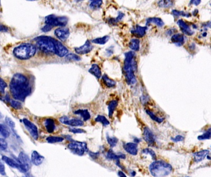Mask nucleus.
<instances>
[{
    "instance_id": "1",
    "label": "nucleus",
    "mask_w": 211,
    "mask_h": 177,
    "mask_svg": "<svg viewBox=\"0 0 211 177\" xmlns=\"http://www.w3.org/2000/svg\"><path fill=\"white\" fill-rule=\"evenodd\" d=\"M9 87L11 95L17 101H24L32 92L28 78L21 73H16L13 76Z\"/></svg>"
},
{
    "instance_id": "2",
    "label": "nucleus",
    "mask_w": 211,
    "mask_h": 177,
    "mask_svg": "<svg viewBox=\"0 0 211 177\" xmlns=\"http://www.w3.org/2000/svg\"><path fill=\"white\" fill-rule=\"evenodd\" d=\"M125 60L123 67L126 81L129 85H132L136 83L135 72L136 70V62L135 59V53L132 51L127 52L125 54Z\"/></svg>"
},
{
    "instance_id": "3",
    "label": "nucleus",
    "mask_w": 211,
    "mask_h": 177,
    "mask_svg": "<svg viewBox=\"0 0 211 177\" xmlns=\"http://www.w3.org/2000/svg\"><path fill=\"white\" fill-rule=\"evenodd\" d=\"M149 172L154 177H164L170 175L172 172V166L161 160L152 163L149 167Z\"/></svg>"
},
{
    "instance_id": "4",
    "label": "nucleus",
    "mask_w": 211,
    "mask_h": 177,
    "mask_svg": "<svg viewBox=\"0 0 211 177\" xmlns=\"http://www.w3.org/2000/svg\"><path fill=\"white\" fill-rule=\"evenodd\" d=\"M36 47L30 43L22 44L13 50L14 56L20 60H28L33 57L36 53Z\"/></svg>"
},
{
    "instance_id": "5",
    "label": "nucleus",
    "mask_w": 211,
    "mask_h": 177,
    "mask_svg": "<svg viewBox=\"0 0 211 177\" xmlns=\"http://www.w3.org/2000/svg\"><path fill=\"white\" fill-rule=\"evenodd\" d=\"M35 39L38 47L42 52L47 54H55L54 39L49 36H41Z\"/></svg>"
},
{
    "instance_id": "6",
    "label": "nucleus",
    "mask_w": 211,
    "mask_h": 177,
    "mask_svg": "<svg viewBox=\"0 0 211 177\" xmlns=\"http://www.w3.org/2000/svg\"><path fill=\"white\" fill-rule=\"evenodd\" d=\"M67 148L74 154L83 156L88 152V148L85 142L72 141L67 145Z\"/></svg>"
},
{
    "instance_id": "7",
    "label": "nucleus",
    "mask_w": 211,
    "mask_h": 177,
    "mask_svg": "<svg viewBox=\"0 0 211 177\" xmlns=\"http://www.w3.org/2000/svg\"><path fill=\"white\" fill-rule=\"evenodd\" d=\"M45 23L50 25L53 27H65L68 23V18L65 16H56L51 14L45 17Z\"/></svg>"
},
{
    "instance_id": "8",
    "label": "nucleus",
    "mask_w": 211,
    "mask_h": 177,
    "mask_svg": "<svg viewBox=\"0 0 211 177\" xmlns=\"http://www.w3.org/2000/svg\"><path fill=\"white\" fill-rule=\"evenodd\" d=\"M59 122L65 125L72 127H81L84 125V121L80 119L75 117H69L66 116H63L59 119Z\"/></svg>"
},
{
    "instance_id": "9",
    "label": "nucleus",
    "mask_w": 211,
    "mask_h": 177,
    "mask_svg": "<svg viewBox=\"0 0 211 177\" xmlns=\"http://www.w3.org/2000/svg\"><path fill=\"white\" fill-rule=\"evenodd\" d=\"M23 124L25 126L26 129L29 132L30 135L32 136V137L34 140H37L39 137V134L38 128L36 126V125L26 118L23 119Z\"/></svg>"
},
{
    "instance_id": "10",
    "label": "nucleus",
    "mask_w": 211,
    "mask_h": 177,
    "mask_svg": "<svg viewBox=\"0 0 211 177\" xmlns=\"http://www.w3.org/2000/svg\"><path fill=\"white\" fill-rule=\"evenodd\" d=\"M2 161L6 163L7 166H10L13 169H16L19 170L20 171L25 173L27 172V171L25 169V168L20 164L18 159L15 160L14 159H12L8 156H2Z\"/></svg>"
},
{
    "instance_id": "11",
    "label": "nucleus",
    "mask_w": 211,
    "mask_h": 177,
    "mask_svg": "<svg viewBox=\"0 0 211 177\" xmlns=\"http://www.w3.org/2000/svg\"><path fill=\"white\" fill-rule=\"evenodd\" d=\"M17 159L27 171H28L30 169L32 166L31 159L26 153L24 152H20L18 156Z\"/></svg>"
},
{
    "instance_id": "12",
    "label": "nucleus",
    "mask_w": 211,
    "mask_h": 177,
    "mask_svg": "<svg viewBox=\"0 0 211 177\" xmlns=\"http://www.w3.org/2000/svg\"><path fill=\"white\" fill-rule=\"evenodd\" d=\"M143 137L144 140V141L149 145L153 146L154 145L156 139L155 136L153 132L148 128V127H144L143 129Z\"/></svg>"
},
{
    "instance_id": "13",
    "label": "nucleus",
    "mask_w": 211,
    "mask_h": 177,
    "mask_svg": "<svg viewBox=\"0 0 211 177\" xmlns=\"http://www.w3.org/2000/svg\"><path fill=\"white\" fill-rule=\"evenodd\" d=\"M55 54L59 57H66L68 54V49L60 41L55 39Z\"/></svg>"
},
{
    "instance_id": "14",
    "label": "nucleus",
    "mask_w": 211,
    "mask_h": 177,
    "mask_svg": "<svg viewBox=\"0 0 211 177\" xmlns=\"http://www.w3.org/2000/svg\"><path fill=\"white\" fill-rule=\"evenodd\" d=\"M93 49V46L91 44V42L89 40H87L83 46L78 47H75V51L77 54L85 55L90 52Z\"/></svg>"
},
{
    "instance_id": "15",
    "label": "nucleus",
    "mask_w": 211,
    "mask_h": 177,
    "mask_svg": "<svg viewBox=\"0 0 211 177\" xmlns=\"http://www.w3.org/2000/svg\"><path fill=\"white\" fill-rule=\"evenodd\" d=\"M55 36L61 41H66L70 35V31L68 28L61 27L55 30L54 31Z\"/></svg>"
},
{
    "instance_id": "16",
    "label": "nucleus",
    "mask_w": 211,
    "mask_h": 177,
    "mask_svg": "<svg viewBox=\"0 0 211 177\" xmlns=\"http://www.w3.org/2000/svg\"><path fill=\"white\" fill-rule=\"evenodd\" d=\"M177 23L180 28L182 31L188 36H192L195 33V31L191 28L190 26L183 19H179Z\"/></svg>"
},
{
    "instance_id": "17",
    "label": "nucleus",
    "mask_w": 211,
    "mask_h": 177,
    "mask_svg": "<svg viewBox=\"0 0 211 177\" xmlns=\"http://www.w3.org/2000/svg\"><path fill=\"white\" fill-rule=\"evenodd\" d=\"M30 159H31V162L32 164L36 166H40L43 163L45 160V158L44 156H41L37 151H33L32 153Z\"/></svg>"
},
{
    "instance_id": "18",
    "label": "nucleus",
    "mask_w": 211,
    "mask_h": 177,
    "mask_svg": "<svg viewBox=\"0 0 211 177\" xmlns=\"http://www.w3.org/2000/svg\"><path fill=\"white\" fill-rule=\"evenodd\" d=\"M123 148L127 153L132 156H136L138 152V145L135 143H126L123 145Z\"/></svg>"
},
{
    "instance_id": "19",
    "label": "nucleus",
    "mask_w": 211,
    "mask_h": 177,
    "mask_svg": "<svg viewBox=\"0 0 211 177\" xmlns=\"http://www.w3.org/2000/svg\"><path fill=\"white\" fill-rule=\"evenodd\" d=\"M147 29V27H141L137 25L131 30V33L135 36L142 38L146 35Z\"/></svg>"
},
{
    "instance_id": "20",
    "label": "nucleus",
    "mask_w": 211,
    "mask_h": 177,
    "mask_svg": "<svg viewBox=\"0 0 211 177\" xmlns=\"http://www.w3.org/2000/svg\"><path fill=\"white\" fill-rule=\"evenodd\" d=\"M44 126L46 130V131L49 134L53 133L56 130V124L53 119L52 118H46L45 119L43 122Z\"/></svg>"
},
{
    "instance_id": "21",
    "label": "nucleus",
    "mask_w": 211,
    "mask_h": 177,
    "mask_svg": "<svg viewBox=\"0 0 211 177\" xmlns=\"http://www.w3.org/2000/svg\"><path fill=\"white\" fill-rule=\"evenodd\" d=\"M106 158L107 159L109 160H113V161H118L119 159H124L126 158L125 154H124L122 153H115L112 150H110L107 152L106 154Z\"/></svg>"
},
{
    "instance_id": "22",
    "label": "nucleus",
    "mask_w": 211,
    "mask_h": 177,
    "mask_svg": "<svg viewBox=\"0 0 211 177\" xmlns=\"http://www.w3.org/2000/svg\"><path fill=\"white\" fill-rule=\"evenodd\" d=\"M171 41L177 46H182L185 41V37L183 34L175 33L171 37Z\"/></svg>"
},
{
    "instance_id": "23",
    "label": "nucleus",
    "mask_w": 211,
    "mask_h": 177,
    "mask_svg": "<svg viewBox=\"0 0 211 177\" xmlns=\"http://www.w3.org/2000/svg\"><path fill=\"white\" fill-rule=\"evenodd\" d=\"M74 113L80 116L84 121H87L91 118V114L87 109H79L75 111Z\"/></svg>"
},
{
    "instance_id": "24",
    "label": "nucleus",
    "mask_w": 211,
    "mask_h": 177,
    "mask_svg": "<svg viewBox=\"0 0 211 177\" xmlns=\"http://www.w3.org/2000/svg\"><path fill=\"white\" fill-rule=\"evenodd\" d=\"M209 151L208 150H205L198 151L194 154V161L196 163H200L204 160L206 156L209 154Z\"/></svg>"
},
{
    "instance_id": "25",
    "label": "nucleus",
    "mask_w": 211,
    "mask_h": 177,
    "mask_svg": "<svg viewBox=\"0 0 211 177\" xmlns=\"http://www.w3.org/2000/svg\"><path fill=\"white\" fill-rule=\"evenodd\" d=\"M89 73L95 76L97 79H100L102 76V73L100 67L97 64H93L88 70Z\"/></svg>"
},
{
    "instance_id": "26",
    "label": "nucleus",
    "mask_w": 211,
    "mask_h": 177,
    "mask_svg": "<svg viewBox=\"0 0 211 177\" xmlns=\"http://www.w3.org/2000/svg\"><path fill=\"white\" fill-rule=\"evenodd\" d=\"M151 23H153L159 27H162L164 25V22L163 20L158 17H151L146 20V25H149Z\"/></svg>"
},
{
    "instance_id": "27",
    "label": "nucleus",
    "mask_w": 211,
    "mask_h": 177,
    "mask_svg": "<svg viewBox=\"0 0 211 177\" xmlns=\"http://www.w3.org/2000/svg\"><path fill=\"white\" fill-rule=\"evenodd\" d=\"M118 105V101L116 100H111L108 105V115L109 117H112L113 114Z\"/></svg>"
},
{
    "instance_id": "28",
    "label": "nucleus",
    "mask_w": 211,
    "mask_h": 177,
    "mask_svg": "<svg viewBox=\"0 0 211 177\" xmlns=\"http://www.w3.org/2000/svg\"><path fill=\"white\" fill-rule=\"evenodd\" d=\"M140 41L138 39L134 38L131 39V41L129 43L128 46L130 49H131L133 51H138L140 49Z\"/></svg>"
},
{
    "instance_id": "29",
    "label": "nucleus",
    "mask_w": 211,
    "mask_h": 177,
    "mask_svg": "<svg viewBox=\"0 0 211 177\" xmlns=\"http://www.w3.org/2000/svg\"><path fill=\"white\" fill-rule=\"evenodd\" d=\"M102 80L104 82V84L109 88H112L116 86V82L109 78L108 76L106 75H104L102 76Z\"/></svg>"
},
{
    "instance_id": "30",
    "label": "nucleus",
    "mask_w": 211,
    "mask_h": 177,
    "mask_svg": "<svg viewBox=\"0 0 211 177\" xmlns=\"http://www.w3.org/2000/svg\"><path fill=\"white\" fill-rule=\"evenodd\" d=\"M0 135L6 138L10 136V131L9 129L4 124L0 123Z\"/></svg>"
},
{
    "instance_id": "31",
    "label": "nucleus",
    "mask_w": 211,
    "mask_h": 177,
    "mask_svg": "<svg viewBox=\"0 0 211 177\" xmlns=\"http://www.w3.org/2000/svg\"><path fill=\"white\" fill-rule=\"evenodd\" d=\"M64 138L61 137H56V136H50L46 138V140L49 143H56L62 142Z\"/></svg>"
},
{
    "instance_id": "32",
    "label": "nucleus",
    "mask_w": 211,
    "mask_h": 177,
    "mask_svg": "<svg viewBox=\"0 0 211 177\" xmlns=\"http://www.w3.org/2000/svg\"><path fill=\"white\" fill-rule=\"evenodd\" d=\"M146 113H147V114H148L149 116V117H151V119H153V121L158 122V123H161L164 121V118H161V117H159L158 116H157L153 111H151V110H149V109H146Z\"/></svg>"
},
{
    "instance_id": "33",
    "label": "nucleus",
    "mask_w": 211,
    "mask_h": 177,
    "mask_svg": "<svg viewBox=\"0 0 211 177\" xmlns=\"http://www.w3.org/2000/svg\"><path fill=\"white\" fill-rule=\"evenodd\" d=\"M109 36L106 35V36H103L101 38H98L93 39L92 41V43H95V44H100V45H104L109 41Z\"/></svg>"
},
{
    "instance_id": "34",
    "label": "nucleus",
    "mask_w": 211,
    "mask_h": 177,
    "mask_svg": "<svg viewBox=\"0 0 211 177\" xmlns=\"http://www.w3.org/2000/svg\"><path fill=\"white\" fill-rule=\"evenodd\" d=\"M106 140H107V142L108 144L109 145L110 147L112 148H114L117 145V144L118 142V140L117 138L114 137H109L108 135H107Z\"/></svg>"
},
{
    "instance_id": "35",
    "label": "nucleus",
    "mask_w": 211,
    "mask_h": 177,
    "mask_svg": "<svg viewBox=\"0 0 211 177\" xmlns=\"http://www.w3.org/2000/svg\"><path fill=\"white\" fill-rule=\"evenodd\" d=\"M95 121L97 122L101 123L105 127L107 126L108 125L110 124V122L109 121V120L105 116H102V115H98L96 117Z\"/></svg>"
},
{
    "instance_id": "36",
    "label": "nucleus",
    "mask_w": 211,
    "mask_h": 177,
    "mask_svg": "<svg viewBox=\"0 0 211 177\" xmlns=\"http://www.w3.org/2000/svg\"><path fill=\"white\" fill-rule=\"evenodd\" d=\"M158 6L161 7L163 8H169L172 7L174 4V2L172 1H167V0H163L157 2Z\"/></svg>"
},
{
    "instance_id": "37",
    "label": "nucleus",
    "mask_w": 211,
    "mask_h": 177,
    "mask_svg": "<svg viewBox=\"0 0 211 177\" xmlns=\"http://www.w3.org/2000/svg\"><path fill=\"white\" fill-rule=\"evenodd\" d=\"M211 138V127L208 129L206 132H204L203 134L198 137V139L200 140H209Z\"/></svg>"
},
{
    "instance_id": "38",
    "label": "nucleus",
    "mask_w": 211,
    "mask_h": 177,
    "mask_svg": "<svg viewBox=\"0 0 211 177\" xmlns=\"http://www.w3.org/2000/svg\"><path fill=\"white\" fill-rule=\"evenodd\" d=\"M172 14L175 17H179V16H183V17H189L191 16L190 14L185 12L184 11L182 10H178L176 9H174L172 10Z\"/></svg>"
},
{
    "instance_id": "39",
    "label": "nucleus",
    "mask_w": 211,
    "mask_h": 177,
    "mask_svg": "<svg viewBox=\"0 0 211 177\" xmlns=\"http://www.w3.org/2000/svg\"><path fill=\"white\" fill-rule=\"evenodd\" d=\"M124 14L123 13H122L121 12H120L118 14V16L115 18V19H110L108 20V23L110 25H115L118 22H119L120 20H121L122 19V18L123 17Z\"/></svg>"
},
{
    "instance_id": "40",
    "label": "nucleus",
    "mask_w": 211,
    "mask_h": 177,
    "mask_svg": "<svg viewBox=\"0 0 211 177\" xmlns=\"http://www.w3.org/2000/svg\"><path fill=\"white\" fill-rule=\"evenodd\" d=\"M9 104L11 105V106L12 108H13L14 109H20L22 108V103L20 102H19L17 100H10L9 101Z\"/></svg>"
},
{
    "instance_id": "41",
    "label": "nucleus",
    "mask_w": 211,
    "mask_h": 177,
    "mask_svg": "<svg viewBox=\"0 0 211 177\" xmlns=\"http://www.w3.org/2000/svg\"><path fill=\"white\" fill-rule=\"evenodd\" d=\"M102 3V1H92L90 2V7L93 10H97L101 7Z\"/></svg>"
},
{
    "instance_id": "42",
    "label": "nucleus",
    "mask_w": 211,
    "mask_h": 177,
    "mask_svg": "<svg viewBox=\"0 0 211 177\" xmlns=\"http://www.w3.org/2000/svg\"><path fill=\"white\" fill-rule=\"evenodd\" d=\"M66 59L67 60H71V61H80L81 60V58L77 54H69L66 56Z\"/></svg>"
},
{
    "instance_id": "43",
    "label": "nucleus",
    "mask_w": 211,
    "mask_h": 177,
    "mask_svg": "<svg viewBox=\"0 0 211 177\" xmlns=\"http://www.w3.org/2000/svg\"><path fill=\"white\" fill-rule=\"evenodd\" d=\"M142 153L145 154H149V155H150V156L152 157V158H153V159H156V155L155 152H154L153 150H151V149H150V148L143 149V150H142Z\"/></svg>"
},
{
    "instance_id": "44",
    "label": "nucleus",
    "mask_w": 211,
    "mask_h": 177,
    "mask_svg": "<svg viewBox=\"0 0 211 177\" xmlns=\"http://www.w3.org/2000/svg\"><path fill=\"white\" fill-rule=\"evenodd\" d=\"M7 148V143L4 138H0V150H6Z\"/></svg>"
},
{
    "instance_id": "45",
    "label": "nucleus",
    "mask_w": 211,
    "mask_h": 177,
    "mask_svg": "<svg viewBox=\"0 0 211 177\" xmlns=\"http://www.w3.org/2000/svg\"><path fill=\"white\" fill-rule=\"evenodd\" d=\"M6 87H7L6 83L2 78H0V93L1 94L4 93V90Z\"/></svg>"
},
{
    "instance_id": "46",
    "label": "nucleus",
    "mask_w": 211,
    "mask_h": 177,
    "mask_svg": "<svg viewBox=\"0 0 211 177\" xmlns=\"http://www.w3.org/2000/svg\"><path fill=\"white\" fill-rule=\"evenodd\" d=\"M69 132L73 134H84L85 133V131L82 129L78 128H69Z\"/></svg>"
},
{
    "instance_id": "47",
    "label": "nucleus",
    "mask_w": 211,
    "mask_h": 177,
    "mask_svg": "<svg viewBox=\"0 0 211 177\" xmlns=\"http://www.w3.org/2000/svg\"><path fill=\"white\" fill-rule=\"evenodd\" d=\"M5 122L7 124V126L10 127L11 129L15 128V123L10 117H6L5 119Z\"/></svg>"
},
{
    "instance_id": "48",
    "label": "nucleus",
    "mask_w": 211,
    "mask_h": 177,
    "mask_svg": "<svg viewBox=\"0 0 211 177\" xmlns=\"http://www.w3.org/2000/svg\"><path fill=\"white\" fill-rule=\"evenodd\" d=\"M0 175L2 176L6 175V169L5 166L2 160H0Z\"/></svg>"
},
{
    "instance_id": "49",
    "label": "nucleus",
    "mask_w": 211,
    "mask_h": 177,
    "mask_svg": "<svg viewBox=\"0 0 211 177\" xmlns=\"http://www.w3.org/2000/svg\"><path fill=\"white\" fill-rule=\"evenodd\" d=\"M185 139V137L182 135H177L174 138H172V140L174 142H182Z\"/></svg>"
},
{
    "instance_id": "50",
    "label": "nucleus",
    "mask_w": 211,
    "mask_h": 177,
    "mask_svg": "<svg viewBox=\"0 0 211 177\" xmlns=\"http://www.w3.org/2000/svg\"><path fill=\"white\" fill-rule=\"evenodd\" d=\"M53 28V27L52 26H51V25H50L46 24V25L41 28V30H42V31L46 33V32H48V31H51V30H52Z\"/></svg>"
},
{
    "instance_id": "51",
    "label": "nucleus",
    "mask_w": 211,
    "mask_h": 177,
    "mask_svg": "<svg viewBox=\"0 0 211 177\" xmlns=\"http://www.w3.org/2000/svg\"><path fill=\"white\" fill-rule=\"evenodd\" d=\"M8 31H9L8 27H7L4 25L0 23V32H7Z\"/></svg>"
},
{
    "instance_id": "52",
    "label": "nucleus",
    "mask_w": 211,
    "mask_h": 177,
    "mask_svg": "<svg viewBox=\"0 0 211 177\" xmlns=\"http://www.w3.org/2000/svg\"><path fill=\"white\" fill-rule=\"evenodd\" d=\"M176 31H177L176 29H169L166 33L168 35H174Z\"/></svg>"
},
{
    "instance_id": "53",
    "label": "nucleus",
    "mask_w": 211,
    "mask_h": 177,
    "mask_svg": "<svg viewBox=\"0 0 211 177\" xmlns=\"http://www.w3.org/2000/svg\"><path fill=\"white\" fill-rule=\"evenodd\" d=\"M89 154H90V156L92 158H97L99 156V153H92V152H91Z\"/></svg>"
},
{
    "instance_id": "54",
    "label": "nucleus",
    "mask_w": 211,
    "mask_h": 177,
    "mask_svg": "<svg viewBox=\"0 0 211 177\" xmlns=\"http://www.w3.org/2000/svg\"><path fill=\"white\" fill-rule=\"evenodd\" d=\"M118 175L119 177H127L124 172H123L122 171H120L118 172Z\"/></svg>"
},
{
    "instance_id": "55",
    "label": "nucleus",
    "mask_w": 211,
    "mask_h": 177,
    "mask_svg": "<svg viewBox=\"0 0 211 177\" xmlns=\"http://www.w3.org/2000/svg\"><path fill=\"white\" fill-rule=\"evenodd\" d=\"M201 1H192L191 2H190V3H193L195 5H196V6H198V4H200V3H201Z\"/></svg>"
},
{
    "instance_id": "56",
    "label": "nucleus",
    "mask_w": 211,
    "mask_h": 177,
    "mask_svg": "<svg viewBox=\"0 0 211 177\" xmlns=\"http://www.w3.org/2000/svg\"><path fill=\"white\" fill-rule=\"evenodd\" d=\"M203 27H211V22H208L207 23H206V25H203Z\"/></svg>"
},
{
    "instance_id": "57",
    "label": "nucleus",
    "mask_w": 211,
    "mask_h": 177,
    "mask_svg": "<svg viewBox=\"0 0 211 177\" xmlns=\"http://www.w3.org/2000/svg\"><path fill=\"white\" fill-rule=\"evenodd\" d=\"M140 141H141V140H140V139H138V138H135L134 139V143H136V144L138 143H139Z\"/></svg>"
},
{
    "instance_id": "58",
    "label": "nucleus",
    "mask_w": 211,
    "mask_h": 177,
    "mask_svg": "<svg viewBox=\"0 0 211 177\" xmlns=\"http://www.w3.org/2000/svg\"><path fill=\"white\" fill-rule=\"evenodd\" d=\"M198 9H195V10L193 12V15H196L198 14Z\"/></svg>"
},
{
    "instance_id": "59",
    "label": "nucleus",
    "mask_w": 211,
    "mask_h": 177,
    "mask_svg": "<svg viewBox=\"0 0 211 177\" xmlns=\"http://www.w3.org/2000/svg\"><path fill=\"white\" fill-rule=\"evenodd\" d=\"M206 35H207V33H204L203 36H206Z\"/></svg>"
},
{
    "instance_id": "60",
    "label": "nucleus",
    "mask_w": 211,
    "mask_h": 177,
    "mask_svg": "<svg viewBox=\"0 0 211 177\" xmlns=\"http://www.w3.org/2000/svg\"><path fill=\"white\" fill-rule=\"evenodd\" d=\"M2 114H1V113H0V119L2 117Z\"/></svg>"
},
{
    "instance_id": "61",
    "label": "nucleus",
    "mask_w": 211,
    "mask_h": 177,
    "mask_svg": "<svg viewBox=\"0 0 211 177\" xmlns=\"http://www.w3.org/2000/svg\"></svg>"
}]
</instances>
